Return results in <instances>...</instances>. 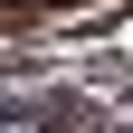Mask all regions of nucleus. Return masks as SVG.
<instances>
[{"instance_id":"obj_1","label":"nucleus","mask_w":133,"mask_h":133,"mask_svg":"<svg viewBox=\"0 0 133 133\" xmlns=\"http://www.w3.org/2000/svg\"><path fill=\"white\" fill-rule=\"evenodd\" d=\"M0 133H29V124H19V114H0Z\"/></svg>"}]
</instances>
